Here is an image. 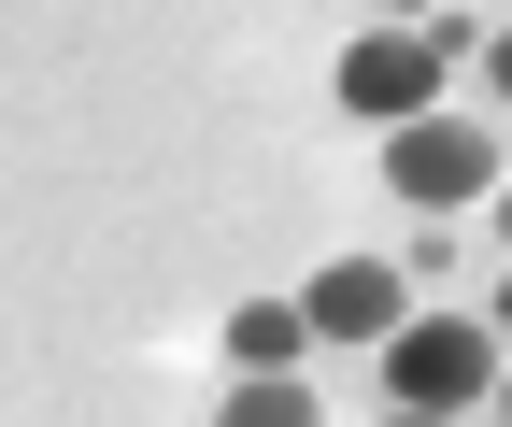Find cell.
I'll return each instance as SVG.
<instances>
[{
	"label": "cell",
	"instance_id": "obj_6",
	"mask_svg": "<svg viewBox=\"0 0 512 427\" xmlns=\"http://www.w3.org/2000/svg\"><path fill=\"white\" fill-rule=\"evenodd\" d=\"M228 427H328V413H313L299 371H256V385H228Z\"/></svg>",
	"mask_w": 512,
	"mask_h": 427
},
{
	"label": "cell",
	"instance_id": "obj_4",
	"mask_svg": "<svg viewBox=\"0 0 512 427\" xmlns=\"http://www.w3.org/2000/svg\"><path fill=\"white\" fill-rule=\"evenodd\" d=\"M399 299H413V271H399V257H328V271L299 285V314H313V342H342V356H384V342L413 328Z\"/></svg>",
	"mask_w": 512,
	"mask_h": 427
},
{
	"label": "cell",
	"instance_id": "obj_3",
	"mask_svg": "<svg viewBox=\"0 0 512 427\" xmlns=\"http://www.w3.org/2000/svg\"><path fill=\"white\" fill-rule=\"evenodd\" d=\"M342 114L356 129H413V114H441V86H456V57H441L427 29H370V43H342Z\"/></svg>",
	"mask_w": 512,
	"mask_h": 427
},
{
	"label": "cell",
	"instance_id": "obj_1",
	"mask_svg": "<svg viewBox=\"0 0 512 427\" xmlns=\"http://www.w3.org/2000/svg\"><path fill=\"white\" fill-rule=\"evenodd\" d=\"M384 186L427 200L441 228H456L470 200H498V186H512V129H484V114L441 100V114H413V129H384Z\"/></svg>",
	"mask_w": 512,
	"mask_h": 427
},
{
	"label": "cell",
	"instance_id": "obj_8",
	"mask_svg": "<svg viewBox=\"0 0 512 427\" xmlns=\"http://www.w3.org/2000/svg\"><path fill=\"white\" fill-rule=\"evenodd\" d=\"M484 328H498V342H512V271H498V314H484Z\"/></svg>",
	"mask_w": 512,
	"mask_h": 427
},
{
	"label": "cell",
	"instance_id": "obj_11",
	"mask_svg": "<svg viewBox=\"0 0 512 427\" xmlns=\"http://www.w3.org/2000/svg\"><path fill=\"white\" fill-rule=\"evenodd\" d=\"M498 242H512V186H498Z\"/></svg>",
	"mask_w": 512,
	"mask_h": 427
},
{
	"label": "cell",
	"instance_id": "obj_5",
	"mask_svg": "<svg viewBox=\"0 0 512 427\" xmlns=\"http://www.w3.org/2000/svg\"><path fill=\"white\" fill-rule=\"evenodd\" d=\"M299 342H313V314H299V299H228V385L299 371Z\"/></svg>",
	"mask_w": 512,
	"mask_h": 427
},
{
	"label": "cell",
	"instance_id": "obj_7",
	"mask_svg": "<svg viewBox=\"0 0 512 427\" xmlns=\"http://www.w3.org/2000/svg\"><path fill=\"white\" fill-rule=\"evenodd\" d=\"M484 86H498V100H512V29H498V43H484Z\"/></svg>",
	"mask_w": 512,
	"mask_h": 427
},
{
	"label": "cell",
	"instance_id": "obj_2",
	"mask_svg": "<svg viewBox=\"0 0 512 427\" xmlns=\"http://www.w3.org/2000/svg\"><path fill=\"white\" fill-rule=\"evenodd\" d=\"M384 399L470 427V413L498 399V328H484V314H413L399 342H384Z\"/></svg>",
	"mask_w": 512,
	"mask_h": 427
},
{
	"label": "cell",
	"instance_id": "obj_10",
	"mask_svg": "<svg viewBox=\"0 0 512 427\" xmlns=\"http://www.w3.org/2000/svg\"><path fill=\"white\" fill-rule=\"evenodd\" d=\"M384 427H441V413H384Z\"/></svg>",
	"mask_w": 512,
	"mask_h": 427
},
{
	"label": "cell",
	"instance_id": "obj_9",
	"mask_svg": "<svg viewBox=\"0 0 512 427\" xmlns=\"http://www.w3.org/2000/svg\"><path fill=\"white\" fill-rule=\"evenodd\" d=\"M484 427H512V371H498V399H484Z\"/></svg>",
	"mask_w": 512,
	"mask_h": 427
}]
</instances>
